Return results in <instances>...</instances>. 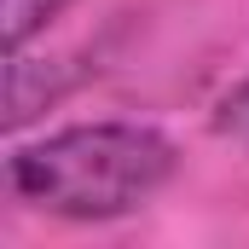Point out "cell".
<instances>
[{
  "label": "cell",
  "mask_w": 249,
  "mask_h": 249,
  "mask_svg": "<svg viewBox=\"0 0 249 249\" xmlns=\"http://www.w3.org/2000/svg\"><path fill=\"white\" fill-rule=\"evenodd\" d=\"M75 0H6V53H23L58 12H70Z\"/></svg>",
  "instance_id": "cell-3"
},
{
  "label": "cell",
  "mask_w": 249,
  "mask_h": 249,
  "mask_svg": "<svg viewBox=\"0 0 249 249\" xmlns=\"http://www.w3.org/2000/svg\"><path fill=\"white\" fill-rule=\"evenodd\" d=\"M209 127H214V139L238 145V151L249 157V75L220 99V105H214V122H209Z\"/></svg>",
  "instance_id": "cell-4"
},
{
  "label": "cell",
  "mask_w": 249,
  "mask_h": 249,
  "mask_svg": "<svg viewBox=\"0 0 249 249\" xmlns=\"http://www.w3.org/2000/svg\"><path fill=\"white\" fill-rule=\"evenodd\" d=\"M81 75L87 70L75 58H23V53H12V64H6V127L18 133L23 122H35L47 105L70 99L81 87Z\"/></svg>",
  "instance_id": "cell-2"
},
{
  "label": "cell",
  "mask_w": 249,
  "mask_h": 249,
  "mask_svg": "<svg viewBox=\"0 0 249 249\" xmlns=\"http://www.w3.org/2000/svg\"><path fill=\"white\" fill-rule=\"evenodd\" d=\"M168 133L145 122H75L6 157V186L18 203L58 220H116L145 209L174 180Z\"/></svg>",
  "instance_id": "cell-1"
}]
</instances>
